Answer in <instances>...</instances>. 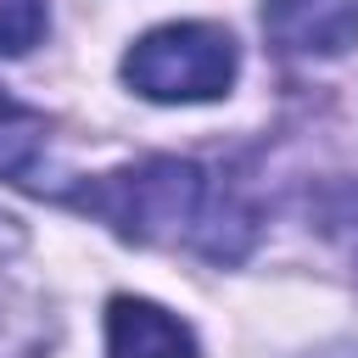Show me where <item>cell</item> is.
Masks as SVG:
<instances>
[{
  "label": "cell",
  "instance_id": "1",
  "mask_svg": "<svg viewBox=\"0 0 358 358\" xmlns=\"http://www.w3.org/2000/svg\"><path fill=\"white\" fill-rule=\"evenodd\" d=\"M73 207L112 224L140 246H196L213 263H241L257 241V207L235 179L207 173L190 157H151L73 190Z\"/></svg>",
  "mask_w": 358,
  "mask_h": 358
},
{
  "label": "cell",
  "instance_id": "2",
  "mask_svg": "<svg viewBox=\"0 0 358 358\" xmlns=\"http://www.w3.org/2000/svg\"><path fill=\"white\" fill-rule=\"evenodd\" d=\"M235 39L218 22H168L134 39L123 78L145 101H213L235 84Z\"/></svg>",
  "mask_w": 358,
  "mask_h": 358
},
{
  "label": "cell",
  "instance_id": "3",
  "mask_svg": "<svg viewBox=\"0 0 358 358\" xmlns=\"http://www.w3.org/2000/svg\"><path fill=\"white\" fill-rule=\"evenodd\" d=\"M50 341H56V319L45 291L22 268V235L0 229V358H34Z\"/></svg>",
  "mask_w": 358,
  "mask_h": 358
},
{
  "label": "cell",
  "instance_id": "4",
  "mask_svg": "<svg viewBox=\"0 0 358 358\" xmlns=\"http://www.w3.org/2000/svg\"><path fill=\"white\" fill-rule=\"evenodd\" d=\"M263 28L285 56H347L358 45V0H263Z\"/></svg>",
  "mask_w": 358,
  "mask_h": 358
},
{
  "label": "cell",
  "instance_id": "5",
  "mask_svg": "<svg viewBox=\"0 0 358 358\" xmlns=\"http://www.w3.org/2000/svg\"><path fill=\"white\" fill-rule=\"evenodd\" d=\"M106 358H196V336L145 296H112Z\"/></svg>",
  "mask_w": 358,
  "mask_h": 358
},
{
  "label": "cell",
  "instance_id": "6",
  "mask_svg": "<svg viewBox=\"0 0 358 358\" xmlns=\"http://www.w3.org/2000/svg\"><path fill=\"white\" fill-rule=\"evenodd\" d=\"M45 145H50V117L34 112V106H22L0 84V179L34 185V173L45 162Z\"/></svg>",
  "mask_w": 358,
  "mask_h": 358
},
{
  "label": "cell",
  "instance_id": "7",
  "mask_svg": "<svg viewBox=\"0 0 358 358\" xmlns=\"http://www.w3.org/2000/svg\"><path fill=\"white\" fill-rule=\"evenodd\" d=\"M45 34V0H0V56L34 50Z\"/></svg>",
  "mask_w": 358,
  "mask_h": 358
},
{
  "label": "cell",
  "instance_id": "8",
  "mask_svg": "<svg viewBox=\"0 0 358 358\" xmlns=\"http://www.w3.org/2000/svg\"><path fill=\"white\" fill-rule=\"evenodd\" d=\"M324 224H330V235L352 252V263H358V190H341L336 196V207L324 213Z\"/></svg>",
  "mask_w": 358,
  "mask_h": 358
}]
</instances>
